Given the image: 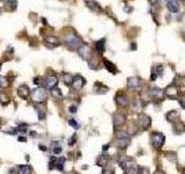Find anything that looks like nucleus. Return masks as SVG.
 <instances>
[{"mask_svg":"<svg viewBox=\"0 0 185 174\" xmlns=\"http://www.w3.org/2000/svg\"><path fill=\"white\" fill-rule=\"evenodd\" d=\"M64 42L72 50H78L80 48V46L82 44L81 38L79 37V36H76V35H74V34H68V35H66L65 38H64Z\"/></svg>","mask_w":185,"mask_h":174,"instance_id":"obj_1","label":"nucleus"},{"mask_svg":"<svg viewBox=\"0 0 185 174\" xmlns=\"http://www.w3.org/2000/svg\"><path fill=\"white\" fill-rule=\"evenodd\" d=\"M32 101L36 103V105H41L46 101V98H48V94H46V91L42 87H37L32 91Z\"/></svg>","mask_w":185,"mask_h":174,"instance_id":"obj_2","label":"nucleus"},{"mask_svg":"<svg viewBox=\"0 0 185 174\" xmlns=\"http://www.w3.org/2000/svg\"><path fill=\"white\" fill-rule=\"evenodd\" d=\"M165 142V137L161 132H153L150 136V143L155 149H161Z\"/></svg>","mask_w":185,"mask_h":174,"instance_id":"obj_3","label":"nucleus"},{"mask_svg":"<svg viewBox=\"0 0 185 174\" xmlns=\"http://www.w3.org/2000/svg\"><path fill=\"white\" fill-rule=\"evenodd\" d=\"M78 55L81 57L83 61L87 62L93 58V51H91L90 46H87V44H81L80 46V48L78 49Z\"/></svg>","mask_w":185,"mask_h":174,"instance_id":"obj_4","label":"nucleus"},{"mask_svg":"<svg viewBox=\"0 0 185 174\" xmlns=\"http://www.w3.org/2000/svg\"><path fill=\"white\" fill-rule=\"evenodd\" d=\"M86 84V79L80 74H76L73 78V83H72V87H73L75 91H80L82 87L85 86Z\"/></svg>","mask_w":185,"mask_h":174,"instance_id":"obj_5","label":"nucleus"},{"mask_svg":"<svg viewBox=\"0 0 185 174\" xmlns=\"http://www.w3.org/2000/svg\"><path fill=\"white\" fill-rule=\"evenodd\" d=\"M126 122V116L123 113H116L113 115V127L119 128L122 125H124Z\"/></svg>","mask_w":185,"mask_h":174,"instance_id":"obj_6","label":"nucleus"},{"mask_svg":"<svg viewBox=\"0 0 185 174\" xmlns=\"http://www.w3.org/2000/svg\"><path fill=\"white\" fill-rule=\"evenodd\" d=\"M127 86L133 91H138L141 86V80L138 77H130L127 79Z\"/></svg>","mask_w":185,"mask_h":174,"instance_id":"obj_7","label":"nucleus"},{"mask_svg":"<svg viewBox=\"0 0 185 174\" xmlns=\"http://www.w3.org/2000/svg\"><path fill=\"white\" fill-rule=\"evenodd\" d=\"M30 90L29 87L27 86V85H24V84H22V85H20L19 87H17V95L20 96L21 99H23V100H27V99L30 96Z\"/></svg>","mask_w":185,"mask_h":174,"instance_id":"obj_8","label":"nucleus"},{"mask_svg":"<svg viewBox=\"0 0 185 174\" xmlns=\"http://www.w3.org/2000/svg\"><path fill=\"white\" fill-rule=\"evenodd\" d=\"M58 85V78L54 76V74H50L45 78V86L49 88V90H52L54 87H57Z\"/></svg>","mask_w":185,"mask_h":174,"instance_id":"obj_9","label":"nucleus"},{"mask_svg":"<svg viewBox=\"0 0 185 174\" xmlns=\"http://www.w3.org/2000/svg\"><path fill=\"white\" fill-rule=\"evenodd\" d=\"M130 144H131L130 137H127V138H117L116 139V146L120 150H125Z\"/></svg>","mask_w":185,"mask_h":174,"instance_id":"obj_10","label":"nucleus"},{"mask_svg":"<svg viewBox=\"0 0 185 174\" xmlns=\"http://www.w3.org/2000/svg\"><path fill=\"white\" fill-rule=\"evenodd\" d=\"M116 103H117L119 107H126V106H128L130 100H128V98L126 96L125 94H118V95L116 96Z\"/></svg>","mask_w":185,"mask_h":174,"instance_id":"obj_11","label":"nucleus"},{"mask_svg":"<svg viewBox=\"0 0 185 174\" xmlns=\"http://www.w3.org/2000/svg\"><path fill=\"white\" fill-rule=\"evenodd\" d=\"M149 95H150L152 98L157 99V100H161V99L164 96V92H163L161 88L154 87V88H152V90L149 91Z\"/></svg>","mask_w":185,"mask_h":174,"instance_id":"obj_12","label":"nucleus"},{"mask_svg":"<svg viewBox=\"0 0 185 174\" xmlns=\"http://www.w3.org/2000/svg\"><path fill=\"white\" fill-rule=\"evenodd\" d=\"M86 4H87V7L89 9H91L93 12H95V13H101L102 12V7L100 6V4H97L96 1L89 0V1H86Z\"/></svg>","mask_w":185,"mask_h":174,"instance_id":"obj_13","label":"nucleus"},{"mask_svg":"<svg viewBox=\"0 0 185 174\" xmlns=\"http://www.w3.org/2000/svg\"><path fill=\"white\" fill-rule=\"evenodd\" d=\"M103 64H104V66H105V68H106L110 73H112V74H116V73L118 72V70H117V68H116V65H115L113 63H111L110 61H108V59L103 58Z\"/></svg>","mask_w":185,"mask_h":174,"instance_id":"obj_14","label":"nucleus"},{"mask_svg":"<svg viewBox=\"0 0 185 174\" xmlns=\"http://www.w3.org/2000/svg\"><path fill=\"white\" fill-rule=\"evenodd\" d=\"M177 87L175 86V85H170V86H168L167 87V90H165V95L168 96V98L170 99H175L176 98V95H177Z\"/></svg>","mask_w":185,"mask_h":174,"instance_id":"obj_15","label":"nucleus"},{"mask_svg":"<svg viewBox=\"0 0 185 174\" xmlns=\"http://www.w3.org/2000/svg\"><path fill=\"white\" fill-rule=\"evenodd\" d=\"M44 41H45V43L51 44V46H59V38L57 37V36H53V35H48V36H45Z\"/></svg>","mask_w":185,"mask_h":174,"instance_id":"obj_16","label":"nucleus"},{"mask_svg":"<svg viewBox=\"0 0 185 174\" xmlns=\"http://www.w3.org/2000/svg\"><path fill=\"white\" fill-rule=\"evenodd\" d=\"M167 7H168V9L170 11L171 13H177L178 9H179V5H178L177 1H175V0H170V1H168Z\"/></svg>","mask_w":185,"mask_h":174,"instance_id":"obj_17","label":"nucleus"},{"mask_svg":"<svg viewBox=\"0 0 185 174\" xmlns=\"http://www.w3.org/2000/svg\"><path fill=\"white\" fill-rule=\"evenodd\" d=\"M16 171H17V174H31V172H32L29 165H20V166H17Z\"/></svg>","mask_w":185,"mask_h":174,"instance_id":"obj_18","label":"nucleus"},{"mask_svg":"<svg viewBox=\"0 0 185 174\" xmlns=\"http://www.w3.org/2000/svg\"><path fill=\"white\" fill-rule=\"evenodd\" d=\"M95 46H96L97 52L100 53V55H102V53L105 51V38H102V40L97 41Z\"/></svg>","mask_w":185,"mask_h":174,"instance_id":"obj_19","label":"nucleus"},{"mask_svg":"<svg viewBox=\"0 0 185 174\" xmlns=\"http://www.w3.org/2000/svg\"><path fill=\"white\" fill-rule=\"evenodd\" d=\"M152 124V120L148 115H142V119H141V125H142V129L147 130Z\"/></svg>","mask_w":185,"mask_h":174,"instance_id":"obj_20","label":"nucleus"},{"mask_svg":"<svg viewBox=\"0 0 185 174\" xmlns=\"http://www.w3.org/2000/svg\"><path fill=\"white\" fill-rule=\"evenodd\" d=\"M108 161H109V156H106V154H102V156L98 157L96 164H97V166L104 167L105 165H108Z\"/></svg>","mask_w":185,"mask_h":174,"instance_id":"obj_21","label":"nucleus"},{"mask_svg":"<svg viewBox=\"0 0 185 174\" xmlns=\"http://www.w3.org/2000/svg\"><path fill=\"white\" fill-rule=\"evenodd\" d=\"M108 91H109V88L106 86H104V85L100 83L95 84V92H96L97 94H105Z\"/></svg>","mask_w":185,"mask_h":174,"instance_id":"obj_22","label":"nucleus"},{"mask_svg":"<svg viewBox=\"0 0 185 174\" xmlns=\"http://www.w3.org/2000/svg\"><path fill=\"white\" fill-rule=\"evenodd\" d=\"M61 78H63V81H64V84L67 85V86H69V85H72V83H73L74 77L72 76L71 73H67V72H65V73H63Z\"/></svg>","mask_w":185,"mask_h":174,"instance_id":"obj_23","label":"nucleus"},{"mask_svg":"<svg viewBox=\"0 0 185 174\" xmlns=\"http://www.w3.org/2000/svg\"><path fill=\"white\" fill-rule=\"evenodd\" d=\"M185 131V124L183 122H177L175 124V129H174V132L177 134V135H180Z\"/></svg>","mask_w":185,"mask_h":174,"instance_id":"obj_24","label":"nucleus"},{"mask_svg":"<svg viewBox=\"0 0 185 174\" xmlns=\"http://www.w3.org/2000/svg\"><path fill=\"white\" fill-rule=\"evenodd\" d=\"M65 161H66V158H64V157H61V158H57L56 159V164H54L56 168H58L59 171H64Z\"/></svg>","mask_w":185,"mask_h":174,"instance_id":"obj_25","label":"nucleus"},{"mask_svg":"<svg viewBox=\"0 0 185 174\" xmlns=\"http://www.w3.org/2000/svg\"><path fill=\"white\" fill-rule=\"evenodd\" d=\"M177 117H178V113L176 112V110H171V112H169V113L165 115V119H167V121L168 122L176 121Z\"/></svg>","mask_w":185,"mask_h":174,"instance_id":"obj_26","label":"nucleus"},{"mask_svg":"<svg viewBox=\"0 0 185 174\" xmlns=\"http://www.w3.org/2000/svg\"><path fill=\"white\" fill-rule=\"evenodd\" d=\"M50 91H51V95L54 99H57V100H61V99H63L61 90L57 88V87H54V88H52V90H50Z\"/></svg>","mask_w":185,"mask_h":174,"instance_id":"obj_27","label":"nucleus"},{"mask_svg":"<svg viewBox=\"0 0 185 174\" xmlns=\"http://www.w3.org/2000/svg\"><path fill=\"white\" fill-rule=\"evenodd\" d=\"M35 108H36V112H37V114H38V120H39V121H43V120L45 119V116H46L45 110L43 109V108H41L38 105H36Z\"/></svg>","mask_w":185,"mask_h":174,"instance_id":"obj_28","label":"nucleus"},{"mask_svg":"<svg viewBox=\"0 0 185 174\" xmlns=\"http://www.w3.org/2000/svg\"><path fill=\"white\" fill-rule=\"evenodd\" d=\"M4 1H5V5L7 7H11L9 11H14L15 8H16V5H17V1L16 0H4Z\"/></svg>","mask_w":185,"mask_h":174,"instance_id":"obj_29","label":"nucleus"},{"mask_svg":"<svg viewBox=\"0 0 185 174\" xmlns=\"http://www.w3.org/2000/svg\"><path fill=\"white\" fill-rule=\"evenodd\" d=\"M9 86V81L6 77L0 76V88H7Z\"/></svg>","mask_w":185,"mask_h":174,"instance_id":"obj_30","label":"nucleus"},{"mask_svg":"<svg viewBox=\"0 0 185 174\" xmlns=\"http://www.w3.org/2000/svg\"><path fill=\"white\" fill-rule=\"evenodd\" d=\"M138 168L139 167L134 164L131 167H128L127 169H125V174H138Z\"/></svg>","mask_w":185,"mask_h":174,"instance_id":"obj_31","label":"nucleus"},{"mask_svg":"<svg viewBox=\"0 0 185 174\" xmlns=\"http://www.w3.org/2000/svg\"><path fill=\"white\" fill-rule=\"evenodd\" d=\"M8 102H9V98H8L6 94L0 93V103H1L2 106H6Z\"/></svg>","mask_w":185,"mask_h":174,"instance_id":"obj_32","label":"nucleus"},{"mask_svg":"<svg viewBox=\"0 0 185 174\" xmlns=\"http://www.w3.org/2000/svg\"><path fill=\"white\" fill-rule=\"evenodd\" d=\"M68 124H69L73 129H75V130L80 129V123H78L75 119H69V120H68Z\"/></svg>","mask_w":185,"mask_h":174,"instance_id":"obj_33","label":"nucleus"},{"mask_svg":"<svg viewBox=\"0 0 185 174\" xmlns=\"http://www.w3.org/2000/svg\"><path fill=\"white\" fill-rule=\"evenodd\" d=\"M138 174H149V168L145 166H140L138 168Z\"/></svg>","mask_w":185,"mask_h":174,"instance_id":"obj_34","label":"nucleus"},{"mask_svg":"<svg viewBox=\"0 0 185 174\" xmlns=\"http://www.w3.org/2000/svg\"><path fill=\"white\" fill-rule=\"evenodd\" d=\"M141 105H140V101H138V100H135L133 102V110H135V112H140L141 110Z\"/></svg>","mask_w":185,"mask_h":174,"instance_id":"obj_35","label":"nucleus"},{"mask_svg":"<svg viewBox=\"0 0 185 174\" xmlns=\"http://www.w3.org/2000/svg\"><path fill=\"white\" fill-rule=\"evenodd\" d=\"M116 136H117V138H127V137H130V135L126 131H117Z\"/></svg>","mask_w":185,"mask_h":174,"instance_id":"obj_36","label":"nucleus"},{"mask_svg":"<svg viewBox=\"0 0 185 174\" xmlns=\"http://www.w3.org/2000/svg\"><path fill=\"white\" fill-rule=\"evenodd\" d=\"M102 174H115V171H113V168H111V167H103Z\"/></svg>","mask_w":185,"mask_h":174,"instance_id":"obj_37","label":"nucleus"},{"mask_svg":"<svg viewBox=\"0 0 185 174\" xmlns=\"http://www.w3.org/2000/svg\"><path fill=\"white\" fill-rule=\"evenodd\" d=\"M76 139H78V136H76V134H74L73 136L68 139V145H69V146H73L74 144L76 143Z\"/></svg>","mask_w":185,"mask_h":174,"instance_id":"obj_38","label":"nucleus"},{"mask_svg":"<svg viewBox=\"0 0 185 174\" xmlns=\"http://www.w3.org/2000/svg\"><path fill=\"white\" fill-rule=\"evenodd\" d=\"M52 152H53V154L58 156V154H60V153L63 152V147H61V146H56V147H52Z\"/></svg>","mask_w":185,"mask_h":174,"instance_id":"obj_39","label":"nucleus"},{"mask_svg":"<svg viewBox=\"0 0 185 174\" xmlns=\"http://www.w3.org/2000/svg\"><path fill=\"white\" fill-rule=\"evenodd\" d=\"M156 76L159 77H162L163 76V66L162 65H159L157 68H156V72H154Z\"/></svg>","mask_w":185,"mask_h":174,"instance_id":"obj_40","label":"nucleus"},{"mask_svg":"<svg viewBox=\"0 0 185 174\" xmlns=\"http://www.w3.org/2000/svg\"><path fill=\"white\" fill-rule=\"evenodd\" d=\"M26 127H27V125H24V127H19V128H17V132H22V134H26V132H27V130H28V129L26 128Z\"/></svg>","mask_w":185,"mask_h":174,"instance_id":"obj_41","label":"nucleus"},{"mask_svg":"<svg viewBox=\"0 0 185 174\" xmlns=\"http://www.w3.org/2000/svg\"><path fill=\"white\" fill-rule=\"evenodd\" d=\"M76 110H78L76 106H69V108H68V112L72 113V114H75L76 113Z\"/></svg>","mask_w":185,"mask_h":174,"instance_id":"obj_42","label":"nucleus"},{"mask_svg":"<svg viewBox=\"0 0 185 174\" xmlns=\"http://www.w3.org/2000/svg\"><path fill=\"white\" fill-rule=\"evenodd\" d=\"M38 149H39L41 151H43V152H45L46 150H48V147H46L45 145H43V144H39V145H38Z\"/></svg>","mask_w":185,"mask_h":174,"instance_id":"obj_43","label":"nucleus"},{"mask_svg":"<svg viewBox=\"0 0 185 174\" xmlns=\"http://www.w3.org/2000/svg\"><path fill=\"white\" fill-rule=\"evenodd\" d=\"M19 142H27V138L24 136H20L19 137Z\"/></svg>","mask_w":185,"mask_h":174,"instance_id":"obj_44","label":"nucleus"},{"mask_svg":"<svg viewBox=\"0 0 185 174\" xmlns=\"http://www.w3.org/2000/svg\"><path fill=\"white\" fill-rule=\"evenodd\" d=\"M34 84H35V85H39V78H38V77L34 78Z\"/></svg>","mask_w":185,"mask_h":174,"instance_id":"obj_45","label":"nucleus"},{"mask_svg":"<svg viewBox=\"0 0 185 174\" xmlns=\"http://www.w3.org/2000/svg\"><path fill=\"white\" fill-rule=\"evenodd\" d=\"M109 147H110V145H109V144H105V145H103V149H102V150H103V151H106Z\"/></svg>","mask_w":185,"mask_h":174,"instance_id":"obj_46","label":"nucleus"},{"mask_svg":"<svg viewBox=\"0 0 185 174\" xmlns=\"http://www.w3.org/2000/svg\"><path fill=\"white\" fill-rule=\"evenodd\" d=\"M179 103H180V106H182V107H183V108H184V109H185V102H184V101L179 100Z\"/></svg>","mask_w":185,"mask_h":174,"instance_id":"obj_47","label":"nucleus"},{"mask_svg":"<svg viewBox=\"0 0 185 174\" xmlns=\"http://www.w3.org/2000/svg\"><path fill=\"white\" fill-rule=\"evenodd\" d=\"M131 49H132V50H135V49H137V46H135V43H132V46H131Z\"/></svg>","mask_w":185,"mask_h":174,"instance_id":"obj_48","label":"nucleus"},{"mask_svg":"<svg viewBox=\"0 0 185 174\" xmlns=\"http://www.w3.org/2000/svg\"><path fill=\"white\" fill-rule=\"evenodd\" d=\"M155 174H164V173H163L162 171H160V169H159V171H156L155 172Z\"/></svg>","mask_w":185,"mask_h":174,"instance_id":"obj_49","label":"nucleus"},{"mask_svg":"<svg viewBox=\"0 0 185 174\" xmlns=\"http://www.w3.org/2000/svg\"><path fill=\"white\" fill-rule=\"evenodd\" d=\"M30 135H31V136H36V132H35V131H30Z\"/></svg>","mask_w":185,"mask_h":174,"instance_id":"obj_50","label":"nucleus"},{"mask_svg":"<svg viewBox=\"0 0 185 174\" xmlns=\"http://www.w3.org/2000/svg\"><path fill=\"white\" fill-rule=\"evenodd\" d=\"M0 13H1V8H0Z\"/></svg>","mask_w":185,"mask_h":174,"instance_id":"obj_51","label":"nucleus"},{"mask_svg":"<svg viewBox=\"0 0 185 174\" xmlns=\"http://www.w3.org/2000/svg\"><path fill=\"white\" fill-rule=\"evenodd\" d=\"M0 68H1V64H0Z\"/></svg>","mask_w":185,"mask_h":174,"instance_id":"obj_52","label":"nucleus"},{"mask_svg":"<svg viewBox=\"0 0 185 174\" xmlns=\"http://www.w3.org/2000/svg\"><path fill=\"white\" fill-rule=\"evenodd\" d=\"M72 174H74V173H72Z\"/></svg>","mask_w":185,"mask_h":174,"instance_id":"obj_53","label":"nucleus"}]
</instances>
